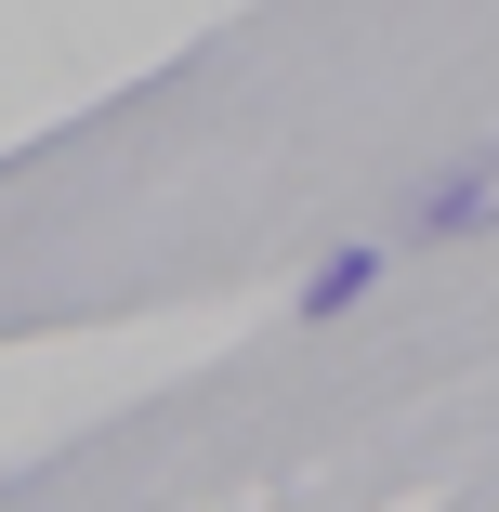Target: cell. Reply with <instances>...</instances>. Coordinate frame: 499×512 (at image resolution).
I'll return each mask as SVG.
<instances>
[{
	"label": "cell",
	"mask_w": 499,
	"mask_h": 512,
	"mask_svg": "<svg viewBox=\"0 0 499 512\" xmlns=\"http://www.w3.org/2000/svg\"><path fill=\"white\" fill-rule=\"evenodd\" d=\"M473 224H499V158H473V171H447L421 211H408V237H473Z\"/></svg>",
	"instance_id": "6da1fadb"
},
{
	"label": "cell",
	"mask_w": 499,
	"mask_h": 512,
	"mask_svg": "<svg viewBox=\"0 0 499 512\" xmlns=\"http://www.w3.org/2000/svg\"><path fill=\"white\" fill-rule=\"evenodd\" d=\"M368 289H381V250H329V263L303 276V329H329V316H355Z\"/></svg>",
	"instance_id": "7a4b0ae2"
}]
</instances>
